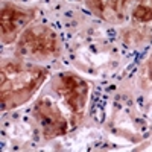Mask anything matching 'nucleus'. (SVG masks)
Wrapping results in <instances>:
<instances>
[{
    "instance_id": "obj_8",
    "label": "nucleus",
    "mask_w": 152,
    "mask_h": 152,
    "mask_svg": "<svg viewBox=\"0 0 152 152\" xmlns=\"http://www.w3.org/2000/svg\"><path fill=\"white\" fill-rule=\"evenodd\" d=\"M148 73H149L151 79H152V56H151V59H149V62H148Z\"/></svg>"
},
{
    "instance_id": "obj_3",
    "label": "nucleus",
    "mask_w": 152,
    "mask_h": 152,
    "mask_svg": "<svg viewBox=\"0 0 152 152\" xmlns=\"http://www.w3.org/2000/svg\"><path fill=\"white\" fill-rule=\"evenodd\" d=\"M53 90L66 100V104L70 107L73 120L79 122L87 100H88V93H90V85L85 79L81 76H76L72 73H62L53 82Z\"/></svg>"
},
{
    "instance_id": "obj_5",
    "label": "nucleus",
    "mask_w": 152,
    "mask_h": 152,
    "mask_svg": "<svg viewBox=\"0 0 152 152\" xmlns=\"http://www.w3.org/2000/svg\"><path fill=\"white\" fill-rule=\"evenodd\" d=\"M34 18L32 9L18 8L12 3H6L2 8L0 15V28H2V41L3 44H11L17 40V37L23 28Z\"/></svg>"
},
{
    "instance_id": "obj_2",
    "label": "nucleus",
    "mask_w": 152,
    "mask_h": 152,
    "mask_svg": "<svg viewBox=\"0 0 152 152\" xmlns=\"http://www.w3.org/2000/svg\"><path fill=\"white\" fill-rule=\"evenodd\" d=\"M17 53L23 58H32L38 61L56 56L59 53L58 37L44 24L31 26L20 35Z\"/></svg>"
},
{
    "instance_id": "obj_4",
    "label": "nucleus",
    "mask_w": 152,
    "mask_h": 152,
    "mask_svg": "<svg viewBox=\"0 0 152 152\" xmlns=\"http://www.w3.org/2000/svg\"><path fill=\"white\" fill-rule=\"evenodd\" d=\"M34 117L37 123L40 125V129L44 138H55L59 135H64L69 129V123L64 114L47 97L40 99L35 104Z\"/></svg>"
},
{
    "instance_id": "obj_7",
    "label": "nucleus",
    "mask_w": 152,
    "mask_h": 152,
    "mask_svg": "<svg viewBox=\"0 0 152 152\" xmlns=\"http://www.w3.org/2000/svg\"><path fill=\"white\" fill-rule=\"evenodd\" d=\"M131 17L140 23L152 21V0H140L138 5L134 8Z\"/></svg>"
},
{
    "instance_id": "obj_6",
    "label": "nucleus",
    "mask_w": 152,
    "mask_h": 152,
    "mask_svg": "<svg viewBox=\"0 0 152 152\" xmlns=\"http://www.w3.org/2000/svg\"><path fill=\"white\" fill-rule=\"evenodd\" d=\"M140 0H85L87 8L107 21H122L128 18V11L132 15L134 8Z\"/></svg>"
},
{
    "instance_id": "obj_1",
    "label": "nucleus",
    "mask_w": 152,
    "mask_h": 152,
    "mask_svg": "<svg viewBox=\"0 0 152 152\" xmlns=\"http://www.w3.org/2000/svg\"><path fill=\"white\" fill-rule=\"evenodd\" d=\"M47 70L20 61H6L2 66V108L9 111L28 100L47 79Z\"/></svg>"
}]
</instances>
